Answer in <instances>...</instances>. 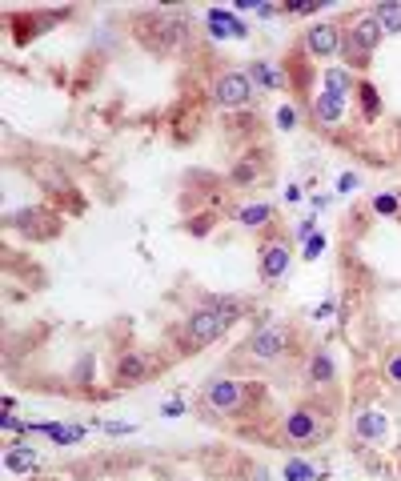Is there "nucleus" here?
<instances>
[{"label": "nucleus", "mask_w": 401, "mask_h": 481, "mask_svg": "<svg viewBox=\"0 0 401 481\" xmlns=\"http://www.w3.org/2000/svg\"><path fill=\"white\" fill-rule=\"evenodd\" d=\"M241 313V305L233 301H221L213 305V309H197L189 321H185V329H189V341L192 345H209V341H217L225 333V325Z\"/></svg>", "instance_id": "f257e3e1"}, {"label": "nucleus", "mask_w": 401, "mask_h": 481, "mask_svg": "<svg viewBox=\"0 0 401 481\" xmlns=\"http://www.w3.org/2000/svg\"><path fill=\"white\" fill-rule=\"evenodd\" d=\"M257 96V84L249 72H229V77L217 80V105L225 109H237V105H249Z\"/></svg>", "instance_id": "f03ea898"}, {"label": "nucleus", "mask_w": 401, "mask_h": 481, "mask_svg": "<svg viewBox=\"0 0 401 481\" xmlns=\"http://www.w3.org/2000/svg\"><path fill=\"white\" fill-rule=\"evenodd\" d=\"M285 325H265V329H257L253 341H249V353H253L257 361H273V357H281V349H285Z\"/></svg>", "instance_id": "7ed1b4c3"}, {"label": "nucleus", "mask_w": 401, "mask_h": 481, "mask_svg": "<svg viewBox=\"0 0 401 481\" xmlns=\"http://www.w3.org/2000/svg\"><path fill=\"white\" fill-rule=\"evenodd\" d=\"M377 40H381V24H377L373 16H361V20L349 29V45L357 48V52H373Z\"/></svg>", "instance_id": "20e7f679"}, {"label": "nucleus", "mask_w": 401, "mask_h": 481, "mask_svg": "<svg viewBox=\"0 0 401 481\" xmlns=\"http://www.w3.org/2000/svg\"><path fill=\"white\" fill-rule=\"evenodd\" d=\"M205 397H209V405H217V409H237L241 397H245V385H237V381H213L205 389Z\"/></svg>", "instance_id": "39448f33"}, {"label": "nucleus", "mask_w": 401, "mask_h": 481, "mask_svg": "<svg viewBox=\"0 0 401 481\" xmlns=\"http://www.w3.org/2000/svg\"><path fill=\"white\" fill-rule=\"evenodd\" d=\"M285 437H289V441H313V437H317V421H313V413H309V409H297V413H289Z\"/></svg>", "instance_id": "423d86ee"}, {"label": "nucleus", "mask_w": 401, "mask_h": 481, "mask_svg": "<svg viewBox=\"0 0 401 481\" xmlns=\"http://www.w3.org/2000/svg\"><path fill=\"white\" fill-rule=\"evenodd\" d=\"M285 269H289V249L285 245H265L261 249V273L269 281H277V277H285Z\"/></svg>", "instance_id": "0eeeda50"}, {"label": "nucleus", "mask_w": 401, "mask_h": 481, "mask_svg": "<svg viewBox=\"0 0 401 481\" xmlns=\"http://www.w3.org/2000/svg\"><path fill=\"white\" fill-rule=\"evenodd\" d=\"M341 48V32L333 24H317V29L309 32V52H317V56H329Z\"/></svg>", "instance_id": "6e6552de"}, {"label": "nucleus", "mask_w": 401, "mask_h": 481, "mask_svg": "<svg viewBox=\"0 0 401 481\" xmlns=\"http://www.w3.org/2000/svg\"><path fill=\"white\" fill-rule=\"evenodd\" d=\"M357 437H361V441L385 437V413L381 409H361V413H357Z\"/></svg>", "instance_id": "1a4fd4ad"}, {"label": "nucleus", "mask_w": 401, "mask_h": 481, "mask_svg": "<svg viewBox=\"0 0 401 481\" xmlns=\"http://www.w3.org/2000/svg\"><path fill=\"white\" fill-rule=\"evenodd\" d=\"M144 357L141 353H125V357H121V365H116V381L125 385V381H141L144 377Z\"/></svg>", "instance_id": "9d476101"}, {"label": "nucleus", "mask_w": 401, "mask_h": 481, "mask_svg": "<svg viewBox=\"0 0 401 481\" xmlns=\"http://www.w3.org/2000/svg\"><path fill=\"white\" fill-rule=\"evenodd\" d=\"M317 116H321V121H329V125L341 121V116H345V100L333 96V93H321L317 96Z\"/></svg>", "instance_id": "9b49d317"}, {"label": "nucleus", "mask_w": 401, "mask_h": 481, "mask_svg": "<svg viewBox=\"0 0 401 481\" xmlns=\"http://www.w3.org/2000/svg\"><path fill=\"white\" fill-rule=\"evenodd\" d=\"M373 20L381 24V32H401V4H377V13H373Z\"/></svg>", "instance_id": "f8f14e48"}, {"label": "nucleus", "mask_w": 401, "mask_h": 481, "mask_svg": "<svg viewBox=\"0 0 401 481\" xmlns=\"http://www.w3.org/2000/svg\"><path fill=\"white\" fill-rule=\"evenodd\" d=\"M349 89H353V80H349V72H341V68H329L325 72V93H333V96H349Z\"/></svg>", "instance_id": "ddd939ff"}, {"label": "nucleus", "mask_w": 401, "mask_h": 481, "mask_svg": "<svg viewBox=\"0 0 401 481\" xmlns=\"http://www.w3.org/2000/svg\"><path fill=\"white\" fill-rule=\"evenodd\" d=\"M333 377V361H329V353H313V361H309V381L325 385Z\"/></svg>", "instance_id": "4468645a"}, {"label": "nucleus", "mask_w": 401, "mask_h": 481, "mask_svg": "<svg viewBox=\"0 0 401 481\" xmlns=\"http://www.w3.org/2000/svg\"><path fill=\"white\" fill-rule=\"evenodd\" d=\"M249 77H253V80H261L265 89H277V84H281V72H277L273 64H265V61L249 64Z\"/></svg>", "instance_id": "2eb2a0df"}, {"label": "nucleus", "mask_w": 401, "mask_h": 481, "mask_svg": "<svg viewBox=\"0 0 401 481\" xmlns=\"http://www.w3.org/2000/svg\"><path fill=\"white\" fill-rule=\"evenodd\" d=\"M209 24H213V29H221V36H245V29H241L237 20H233L229 13H217V8L209 13Z\"/></svg>", "instance_id": "dca6fc26"}, {"label": "nucleus", "mask_w": 401, "mask_h": 481, "mask_svg": "<svg viewBox=\"0 0 401 481\" xmlns=\"http://www.w3.org/2000/svg\"><path fill=\"white\" fill-rule=\"evenodd\" d=\"M8 469H13V473H32V469H36V453H32L29 445H24V453L13 449V453H8Z\"/></svg>", "instance_id": "f3484780"}, {"label": "nucleus", "mask_w": 401, "mask_h": 481, "mask_svg": "<svg viewBox=\"0 0 401 481\" xmlns=\"http://www.w3.org/2000/svg\"><path fill=\"white\" fill-rule=\"evenodd\" d=\"M273 217V208L269 205H253V208H241V224H261V221H269Z\"/></svg>", "instance_id": "a211bd4d"}, {"label": "nucleus", "mask_w": 401, "mask_h": 481, "mask_svg": "<svg viewBox=\"0 0 401 481\" xmlns=\"http://www.w3.org/2000/svg\"><path fill=\"white\" fill-rule=\"evenodd\" d=\"M309 478H313V469H309V465H301V461L289 465V481H309Z\"/></svg>", "instance_id": "6ab92c4d"}, {"label": "nucleus", "mask_w": 401, "mask_h": 481, "mask_svg": "<svg viewBox=\"0 0 401 481\" xmlns=\"http://www.w3.org/2000/svg\"><path fill=\"white\" fill-rule=\"evenodd\" d=\"M389 381L401 385V353H393V357H389Z\"/></svg>", "instance_id": "aec40b11"}, {"label": "nucleus", "mask_w": 401, "mask_h": 481, "mask_svg": "<svg viewBox=\"0 0 401 481\" xmlns=\"http://www.w3.org/2000/svg\"><path fill=\"white\" fill-rule=\"evenodd\" d=\"M373 208H377V213H398V201H393V197H377Z\"/></svg>", "instance_id": "412c9836"}, {"label": "nucleus", "mask_w": 401, "mask_h": 481, "mask_svg": "<svg viewBox=\"0 0 401 481\" xmlns=\"http://www.w3.org/2000/svg\"><path fill=\"white\" fill-rule=\"evenodd\" d=\"M293 121H297V116H293V109H281V112H277V125H281V128H293Z\"/></svg>", "instance_id": "4be33fe9"}, {"label": "nucleus", "mask_w": 401, "mask_h": 481, "mask_svg": "<svg viewBox=\"0 0 401 481\" xmlns=\"http://www.w3.org/2000/svg\"><path fill=\"white\" fill-rule=\"evenodd\" d=\"M321 245H325V240H321V237H313L309 245H305V253H309V257H313V253H321Z\"/></svg>", "instance_id": "5701e85b"}]
</instances>
